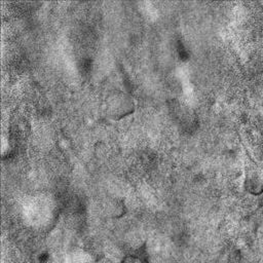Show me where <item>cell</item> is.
Here are the masks:
<instances>
[{
	"label": "cell",
	"instance_id": "cell-1",
	"mask_svg": "<svg viewBox=\"0 0 263 263\" xmlns=\"http://www.w3.org/2000/svg\"><path fill=\"white\" fill-rule=\"evenodd\" d=\"M133 100L124 93L114 95L108 101V112L113 119H119L126 116L133 112Z\"/></svg>",
	"mask_w": 263,
	"mask_h": 263
},
{
	"label": "cell",
	"instance_id": "cell-2",
	"mask_svg": "<svg viewBox=\"0 0 263 263\" xmlns=\"http://www.w3.org/2000/svg\"><path fill=\"white\" fill-rule=\"evenodd\" d=\"M171 109H172L174 119L182 128L186 130H190L195 126V123H196L195 114L189 107L183 105L182 103H176V104H173Z\"/></svg>",
	"mask_w": 263,
	"mask_h": 263
},
{
	"label": "cell",
	"instance_id": "cell-3",
	"mask_svg": "<svg viewBox=\"0 0 263 263\" xmlns=\"http://www.w3.org/2000/svg\"><path fill=\"white\" fill-rule=\"evenodd\" d=\"M245 189L252 195H260L263 193V167L254 166L247 172Z\"/></svg>",
	"mask_w": 263,
	"mask_h": 263
},
{
	"label": "cell",
	"instance_id": "cell-4",
	"mask_svg": "<svg viewBox=\"0 0 263 263\" xmlns=\"http://www.w3.org/2000/svg\"><path fill=\"white\" fill-rule=\"evenodd\" d=\"M122 263H149L147 258L143 257L142 255L136 254V255H128L123 258Z\"/></svg>",
	"mask_w": 263,
	"mask_h": 263
}]
</instances>
